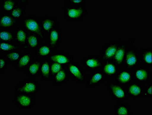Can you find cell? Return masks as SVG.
<instances>
[{
    "label": "cell",
    "mask_w": 152,
    "mask_h": 115,
    "mask_svg": "<svg viewBox=\"0 0 152 115\" xmlns=\"http://www.w3.org/2000/svg\"><path fill=\"white\" fill-rule=\"evenodd\" d=\"M62 10L64 18L71 22L83 21L88 14L85 5L73 6L64 4Z\"/></svg>",
    "instance_id": "6da1fadb"
},
{
    "label": "cell",
    "mask_w": 152,
    "mask_h": 115,
    "mask_svg": "<svg viewBox=\"0 0 152 115\" xmlns=\"http://www.w3.org/2000/svg\"><path fill=\"white\" fill-rule=\"evenodd\" d=\"M20 26L28 33H33L39 36L41 41L45 40L46 35L40 26L39 18L34 15L25 16L20 21Z\"/></svg>",
    "instance_id": "7a4b0ae2"
},
{
    "label": "cell",
    "mask_w": 152,
    "mask_h": 115,
    "mask_svg": "<svg viewBox=\"0 0 152 115\" xmlns=\"http://www.w3.org/2000/svg\"><path fill=\"white\" fill-rule=\"evenodd\" d=\"M40 91L39 83L34 78H28L23 79L14 88V93H24L30 95H37Z\"/></svg>",
    "instance_id": "3957f363"
},
{
    "label": "cell",
    "mask_w": 152,
    "mask_h": 115,
    "mask_svg": "<svg viewBox=\"0 0 152 115\" xmlns=\"http://www.w3.org/2000/svg\"><path fill=\"white\" fill-rule=\"evenodd\" d=\"M105 87L110 98L118 102H125L129 100L125 87L119 85L113 80H106Z\"/></svg>",
    "instance_id": "277c9868"
},
{
    "label": "cell",
    "mask_w": 152,
    "mask_h": 115,
    "mask_svg": "<svg viewBox=\"0 0 152 115\" xmlns=\"http://www.w3.org/2000/svg\"><path fill=\"white\" fill-rule=\"evenodd\" d=\"M12 100L14 105L19 110H31L36 102L35 96L24 93H14Z\"/></svg>",
    "instance_id": "5b68a950"
},
{
    "label": "cell",
    "mask_w": 152,
    "mask_h": 115,
    "mask_svg": "<svg viewBox=\"0 0 152 115\" xmlns=\"http://www.w3.org/2000/svg\"><path fill=\"white\" fill-rule=\"evenodd\" d=\"M69 78L79 84L85 83L87 75L85 70L81 64L74 61L66 66Z\"/></svg>",
    "instance_id": "8992f818"
},
{
    "label": "cell",
    "mask_w": 152,
    "mask_h": 115,
    "mask_svg": "<svg viewBox=\"0 0 152 115\" xmlns=\"http://www.w3.org/2000/svg\"><path fill=\"white\" fill-rule=\"evenodd\" d=\"M140 64L138 50L134 45H129L123 62V67L132 70Z\"/></svg>",
    "instance_id": "52a82bcc"
},
{
    "label": "cell",
    "mask_w": 152,
    "mask_h": 115,
    "mask_svg": "<svg viewBox=\"0 0 152 115\" xmlns=\"http://www.w3.org/2000/svg\"><path fill=\"white\" fill-rule=\"evenodd\" d=\"M133 80L142 85L147 84L152 78V72L149 67L140 65L132 70Z\"/></svg>",
    "instance_id": "ba28073f"
},
{
    "label": "cell",
    "mask_w": 152,
    "mask_h": 115,
    "mask_svg": "<svg viewBox=\"0 0 152 115\" xmlns=\"http://www.w3.org/2000/svg\"><path fill=\"white\" fill-rule=\"evenodd\" d=\"M103 64V61L100 57L97 55L84 57L80 62L84 70L90 73L101 70Z\"/></svg>",
    "instance_id": "9c48e42d"
},
{
    "label": "cell",
    "mask_w": 152,
    "mask_h": 115,
    "mask_svg": "<svg viewBox=\"0 0 152 115\" xmlns=\"http://www.w3.org/2000/svg\"><path fill=\"white\" fill-rule=\"evenodd\" d=\"M119 42L120 40L111 41L105 44L101 48L99 55L103 62L113 60L119 45Z\"/></svg>",
    "instance_id": "30bf717a"
},
{
    "label": "cell",
    "mask_w": 152,
    "mask_h": 115,
    "mask_svg": "<svg viewBox=\"0 0 152 115\" xmlns=\"http://www.w3.org/2000/svg\"><path fill=\"white\" fill-rule=\"evenodd\" d=\"M47 43L55 51L60 48L62 41L63 32L59 27L56 28L48 33L47 35Z\"/></svg>",
    "instance_id": "8fae6325"
},
{
    "label": "cell",
    "mask_w": 152,
    "mask_h": 115,
    "mask_svg": "<svg viewBox=\"0 0 152 115\" xmlns=\"http://www.w3.org/2000/svg\"><path fill=\"white\" fill-rule=\"evenodd\" d=\"M113 80L119 85L126 87L134 81L132 71L123 67L120 68Z\"/></svg>",
    "instance_id": "7c38bea8"
},
{
    "label": "cell",
    "mask_w": 152,
    "mask_h": 115,
    "mask_svg": "<svg viewBox=\"0 0 152 115\" xmlns=\"http://www.w3.org/2000/svg\"><path fill=\"white\" fill-rule=\"evenodd\" d=\"M50 62H55L66 66L75 61V56L63 50L54 51L48 58Z\"/></svg>",
    "instance_id": "4fadbf2b"
},
{
    "label": "cell",
    "mask_w": 152,
    "mask_h": 115,
    "mask_svg": "<svg viewBox=\"0 0 152 115\" xmlns=\"http://www.w3.org/2000/svg\"><path fill=\"white\" fill-rule=\"evenodd\" d=\"M105 79L106 77L101 70L94 71L90 73L87 78L85 86L87 88L98 87L104 83Z\"/></svg>",
    "instance_id": "5bb4252c"
},
{
    "label": "cell",
    "mask_w": 152,
    "mask_h": 115,
    "mask_svg": "<svg viewBox=\"0 0 152 115\" xmlns=\"http://www.w3.org/2000/svg\"><path fill=\"white\" fill-rule=\"evenodd\" d=\"M39 19L41 29L46 35L52 29L59 27V20L52 16L44 15Z\"/></svg>",
    "instance_id": "9a60e30c"
},
{
    "label": "cell",
    "mask_w": 152,
    "mask_h": 115,
    "mask_svg": "<svg viewBox=\"0 0 152 115\" xmlns=\"http://www.w3.org/2000/svg\"><path fill=\"white\" fill-rule=\"evenodd\" d=\"M21 20L16 19L9 13H1L0 16L1 29H14L20 24Z\"/></svg>",
    "instance_id": "2e32d148"
},
{
    "label": "cell",
    "mask_w": 152,
    "mask_h": 115,
    "mask_svg": "<svg viewBox=\"0 0 152 115\" xmlns=\"http://www.w3.org/2000/svg\"><path fill=\"white\" fill-rule=\"evenodd\" d=\"M144 87V85L133 81L125 88L129 98L139 99L142 98Z\"/></svg>",
    "instance_id": "e0dca14e"
},
{
    "label": "cell",
    "mask_w": 152,
    "mask_h": 115,
    "mask_svg": "<svg viewBox=\"0 0 152 115\" xmlns=\"http://www.w3.org/2000/svg\"><path fill=\"white\" fill-rule=\"evenodd\" d=\"M35 56L34 53L32 52L23 53L17 62L13 67L18 72H24L30 63L35 58Z\"/></svg>",
    "instance_id": "ac0fdd59"
},
{
    "label": "cell",
    "mask_w": 152,
    "mask_h": 115,
    "mask_svg": "<svg viewBox=\"0 0 152 115\" xmlns=\"http://www.w3.org/2000/svg\"><path fill=\"white\" fill-rule=\"evenodd\" d=\"M129 46L126 41L120 40L119 45L112 60L120 68L123 67L124 59Z\"/></svg>",
    "instance_id": "d6986e66"
},
{
    "label": "cell",
    "mask_w": 152,
    "mask_h": 115,
    "mask_svg": "<svg viewBox=\"0 0 152 115\" xmlns=\"http://www.w3.org/2000/svg\"><path fill=\"white\" fill-rule=\"evenodd\" d=\"M120 68L117 64L111 60L103 62L101 70L105 75L107 80H113Z\"/></svg>",
    "instance_id": "ffe728a7"
},
{
    "label": "cell",
    "mask_w": 152,
    "mask_h": 115,
    "mask_svg": "<svg viewBox=\"0 0 152 115\" xmlns=\"http://www.w3.org/2000/svg\"><path fill=\"white\" fill-rule=\"evenodd\" d=\"M42 61L43 59L35 58L24 71L26 77L28 78H35L39 76Z\"/></svg>",
    "instance_id": "44dd1931"
},
{
    "label": "cell",
    "mask_w": 152,
    "mask_h": 115,
    "mask_svg": "<svg viewBox=\"0 0 152 115\" xmlns=\"http://www.w3.org/2000/svg\"><path fill=\"white\" fill-rule=\"evenodd\" d=\"M15 33L14 43L21 47V49L26 50V43L28 33L21 26L18 27L14 29Z\"/></svg>",
    "instance_id": "7402d4cb"
},
{
    "label": "cell",
    "mask_w": 152,
    "mask_h": 115,
    "mask_svg": "<svg viewBox=\"0 0 152 115\" xmlns=\"http://www.w3.org/2000/svg\"><path fill=\"white\" fill-rule=\"evenodd\" d=\"M140 64L151 68L152 66V48H143L138 49Z\"/></svg>",
    "instance_id": "603a6c76"
},
{
    "label": "cell",
    "mask_w": 152,
    "mask_h": 115,
    "mask_svg": "<svg viewBox=\"0 0 152 115\" xmlns=\"http://www.w3.org/2000/svg\"><path fill=\"white\" fill-rule=\"evenodd\" d=\"M54 51L51 46L46 43L40 44L34 53L36 57L43 60L48 59Z\"/></svg>",
    "instance_id": "cb8c5ba5"
},
{
    "label": "cell",
    "mask_w": 152,
    "mask_h": 115,
    "mask_svg": "<svg viewBox=\"0 0 152 115\" xmlns=\"http://www.w3.org/2000/svg\"><path fill=\"white\" fill-rule=\"evenodd\" d=\"M50 61L48 59H43L40 67L39 77L43 81H50L51 80L50 71Z\"/></svg>",
    "instance_id": "d4e9b609"
},
{
    "label": "cell",
    "mask_w": 152,
    "mask_h": 115,
    "mask_svg": "<svg viewBox=\"0 0 152 115\" xmlns=\"http://www.w3.org/2000/svg\"><path fill=\"white\" fill-rule=\"evenodd\" d=\"M69 77L66 67L64 68L59 72L54 75L51 78L52 84L56 86H61L66 84L68 80Z\"/></svg>",
    "instance_id": "484cf974"
},
{
    "label": "cell",
    "mask_w": 152,
    "mask_h": 115,
    "mask_svg": "<svg viewBox=\"0 0 152 115\" xmlns=\"http://www.w3.org/2000/svg\"><path fill=\"white\" fill-rule=\"evenodd\" d=\"M114 115H132V109L130 103L119 102L116 103L113 108Z\"/></svg>",
    "instance_id": "4316f807"
},
{
    "label": "cell",
    "mask_w": 152,
    "mask_h": 115,
    "mask_svg": "<svg viewBox=\"0 0 152 115\" xmlns=\"http://www.w3.org/2000/svg\"><path fill=\"white\" fill-rule=\"evenodd\" d=\"M39 36L33 33H28L26 43V50L34 53L41 44Z\"/></svg>",
    "instance_id": "83f0119b"
},
{
    "label": "cell",
    "mask_w": 152,
    "mask_h": 115,
    "mask_svg": "<svg viewBox=\"0 0 152 115\" xmlns=\"http://www.w3.org/2000/svg\"><path fill=\"white\" fill-rule=\"evenodd\" d=\"M20 49L21 47L14 42L0 41V52L2 55Z\"/></svg>",
    "instance_id": "f1b7e54d"
},
{
    "label": "cell",
    "mask_w": 152,
    "mask_h": 115,
    "mask_svg": "<svg viewBox=\"0 0 152 115\" xmlns=\"http://www.w3.org/2000/svg\"><path fill=\"white\" fill-rule=\"evenodd\" d=\"M18 5L19 3L17 0H1L0 8L1 13H9Z\"/></svg>",
    "instance_id": "f546056e"
},
{
    "label": "cell",
    "mask_w": 152,
    "mask_h": 115,
    "mask_svg": "<svg viewBox=\"0 0 152 115\" xmlns=\"http://www.w3.org/2000/svg\"><path fill=\"white\" fill-rule=\"evenodd\" d=\"M15 33L14 29H1L0 41L14 42Z\"/></svg>",
    "instance_id": "4dcf8cb0"
},
{
    "label": "cell",
    "mask_w": 152,
    "mask_h": 115,
    "mask_svg": "<svg viewBox=\"0 0 152 115\" xmlns=\"http://www.w3.org/2000/svg\"><path fill=\"white\" fill-rule=\"evenodd\" d=\"M26 11L27 10L25 7L19 4L9 13L14 18L21 20L25 17Z\"/></svg>",
    "instance_id": "1f68e13d"
},
{
    "label": "cell",
    "mask_w": 152,
    "mask_h": 115,
    "mask_svg": "<svg viewBox=\"0 0 152 115\" xmlns=\"http://www.w3.org/2000/svg\"><path fill=\"white\" fill-rule=\"evenodd\" d=\"M22 53V52L19 50L11 52L3 55L6 58L7 60L9 62V64L13 66L17 62Z\"/></svg>",
    "instance_id": "d6a6232c"
},
{
    "label": "cell",
    "mask_w": 152,
    "mask_h": 115,
    "mask_svg": "<svg viewBox=\"0 0 152 115\" xmlns=\"http://www.w3.org/2000/svg\"><path fill=\"white\" fill-rule=\"evenodd\" d=\"M50 67L51 76L52 77L54 75L61 71L64 68L66 67V66L55 62H50Z\"/></svg>",
    "instance_id": "836d02e7"
},
{
    "label": "cell",
    "mask_w": 152,
    "mask_h": 115,
    "mask_svg": "<svg viewBox=\"0 0 152 115\" xmlns=\"http://www.w3.org/2000/svg\"><path fill=\"white\" fill-rule=\"evenodd\" d=\"M152 97V83L149 82L144 85L142 98L149 99Z\"/></svg>",
    "instance_id": "e575fe53"
},
{
    "label": "cell",
    "mask_w": 152,
    "mask_h": 115,
    "mask_svg": "<svg viewBox=\"0 0 152 115\" xmlns=\"http://www.w3.org/2000/svg\"><path fill=\"white\" fill-rule=\"evenodd\" d=\"M9 63L6 58L4 55H1L0 56V72L1 74H4L7 70Z\"/></svg>",
    "instance_id": "d590c367"
},
{
    "label": "cell",
    "mask_w": 152,
    "mask_h": 115,
    "mask_svg": "<svg viewBox=\"0 0 152 115\" xmlns=\"http://www.w3.org/2000/svg\"><path fill=\"white\" fill-rule=\"evenodd\" d=\"M86 2L85 0H64V4L73 6L84 5Z\"/></svg>",
    "instance_id": "8d00e7d4"
},
{
    "label": "cell",
    "mask_w": 152,
    "mask_h": 115,
    "mask_svg": "<svg viewBox=\"0 0 152 115\" xmlns=\"http://www.w3.org/2000/svg\"><path fill=\"white\" fill-rule=\"evenodd\" d=\"M18 1L19 5L23 6L25 7L29 4V1L28 0H18Z\"/></svg>",
    "instance_id": "74e56055"
},
{
    "label": "cell",
    "mask_w": 152,
    "mask_h": 115,
    "mask_svg": "<svg viewBox=\"0 0 152 115\" xmlns=\"http://www.w3.org/2000/svg\"><path fill=\"white\" fill-rule=\"evenodd\" d=\"M126 41L129 45H133L135 42V39L134 38H129Z\"/></svg>",
    "instance_id": "f35d334b"
}]
</instances>
